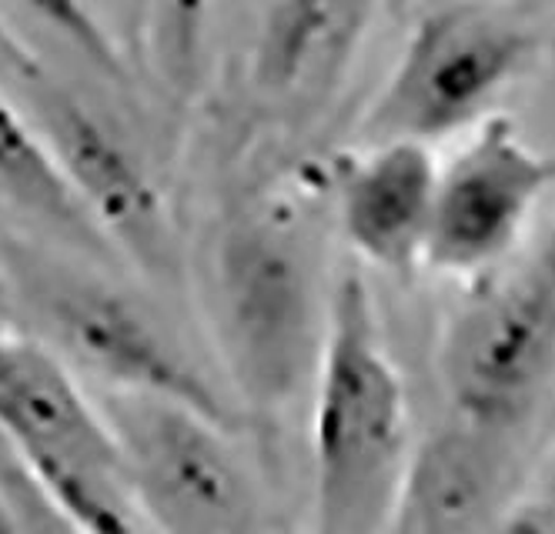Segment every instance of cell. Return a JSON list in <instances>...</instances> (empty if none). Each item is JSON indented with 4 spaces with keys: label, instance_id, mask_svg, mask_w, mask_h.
I'll list each match as a JSON object with an SVG mask.
<instances>
[{
    "label": "cell",
    "instance_id": "6da1fadb",
    "mask_svg": "<svg viewBox=\"0 0 555 534\" xmlns=\"http://www.w3.org/2000/svg\"><path fill=\"white\" fill-rule=\"evenodd\" d=\"M335 274L325 224L301 184H274L231 208L208 248L205 304L221 385L242 421H274L311 391Z\"/></svg>",
    "mask_w": 555,
    "mask_h": 534
},
{
    "label": "cell",
    "instance_id": "7a4b0ae2",
    "mask_svg": "<svg viewBox=\"0 0 555 534\" xmlns=\"http://www.w3.org/2000/svg\"><path fill=\"white\" fill-rule=\"evenodd\" d=\"M0 287L30 324V341L48 348L74 378L98 391L184 404L231 431L242 415L211 367L178 327L114 268L61 255L44 244L0 237Z\"/></svg>",
    "mask_w": 555,
    "mask_h": 534
},
{
    "label": "cell",
    "instance_id": "3957f363",
    "mask_svg": "<svg viewBox=\"0 0 555 534\" xmlns=\"http://www.w3.org/2000/svg\"><path fill=\"white\" fill-rule=\"evenodd\" d=\"M415 455L409 391L372 284L359 264L335 274L328 331L311 381L314 534H388Z\"/></svg>",
    "mask_w": 555,
    "mask_h": 534
},
{
    "label": "cell",
    "instance_id": "277c9868",
    "mask_svg": "<svg viewBox=\"0 0 555 534\" xmlns=\"http://www.w3.org/2000/svg\"><path fill=\"white\" fill-rule=\"evenodd\" d=\"M0 84L30 117L74 200L107 240L114 258L157 287H178L184 258L168 191L144 138L125 114L88 88H77L4 30Z\"/></svg>",
    "mask_w": 555,
    "mask_h": 534
},
{
    "label": "cell",
    "instance_id": "5b68a950",
    "mask_svg": "<svg viewBox=\"0 0 555 534\" xmlns=\"http://www.w3.org/2000/svg\"><path fill=\"white\" fill-rule=\"evenodd\" d=\"M552 37L526 4H435L418 14L359 120V147H431L475 131L542 61Z\"/></svg>",
    "mask_w": 555,
    "mask_h": 534
},
{
    "label": "cell",
    "instance_id": "8992f818",
    "mask_svg": "<svg viewBox=\"0 0 555 534\" xmlns=\"http://www.w3.org/2000/svg\"><path fill=\"white\" fill-rule=\"evenodd\" d=\"M439 378L446 415L529 438L555 388V227L455 308L439 344Z\"/></svg>",
    "mask_w": 555,
    "mask_h": 534
},
{
    "label": "cell",
    "instance_id": "52a82bcc",
    "mask_svg": "<svg viewBox=\"0 0 555 534\" xmlns=\"http://www.w3.org/2000/svg\"><path fill=\"white\" fill-rule=\"evenodd\" d=\"M91 398L151 534H251L264 521L231 428L157 398Z\"/></svg>",
    "mask_w": 555,
    "mask_h": 534
},
{
    "label": "cell",
    "instance_id": "ba28073f",
    "mask_svg": "<svg viewBox=\"0 0 555 534\" xmlns=\"http://www.w3.org/2000/svg\"><path fill=\"white\" fill-rule=\"evenodd\" d=\"M552 181L555 157L532 147L508 114H492L439 164L422 264L452 277L502 264Z\"/></svg>",
    "mask_w": 555,
    "mask_h": 534
},
{
    "label": "cell",
    "instance_id": "9c48e42d",
    "mask_svg": "<svg viewBox=\"0 0 555 534\" xmlns=\"http://www.w3.org/2000/svg\"><path fill=\"white\" fill-rule=\"evenodd\" d=\"M378 8L274 4L258 11L248 44V94L264 120L305 125L348 84Z\"/></svg>",
    "mask_w": 555,
    "mask_h": 534
},
{
    "label": "cell",
    "instance_id": "30bf717a",
    "mask_svg": "<svg viewBox=\"0 0 555 534\" xmlns=\"http://www.w3.org/2000/svg\"><path fill=\"white\" fill-rule=\"evenodd\" d=\"M526 438L446 415L402 484L388 534H486L515 498Z\"/></svg>",
    "mask_w": 555,
    "mask_h": 534
},
{
    "label": "cell",
    "instance_id": "8fae6325",
    "mask_svg": "<svg viewBox=\"0 0 555 534\" xmlns=\"http://www.w3.org/2000/svg\"><path fill=\"white\" fill-rule=\"evenodd\" d=\"M439 160L409 141L362 144L332 181V224L354 264L409 277L422 258L431 221Z\"/></svg>",
    "mask_w": 555,
    "mask_h": 534
},
{
    "label": "cell",
    "instance_id": "7c38bea8",
    "mask_svg": "<svg viewBox=\"0 0 555 534\" xmlns=\"http://www.w3.org/2000/svg\"><path fill=\"white\" fill-rule=\"evenodd\" d=\"M0 208L24 221L44 248L104 268L121 264L74 200L51 151L4 84H0Z\"/></svg>",
    "mask_w": 555,
    "mask_h": 534
},
{
    "label": "cell",
    "instance_id": "4fadbf2b",
    "mask_svg": "<svg viewBox=\"0 0 555 534\" xmlns=\"http://www.w3.org/2000/svg\"><path fill=\"white\" fill-rule=\"evenodd\" d=\"M486 534H555V478L512 498Z\"/></svg>",
    "mask_w": 555,
    "mask_h": 534
},
{
    "label": "cell",
    "instance_id": "5bb4252c",
    "mask_svg": "<svg viewBox=\"0 0 555 534\" xmlns=\"http://www.w3.org/2000/svg\"><path fill=\"white\" fill-rule=\"evenodd\" d=\"M251 534H295V531H292V528H285V524H274V521H268V518H264Z\"/></svg>",
    "mask_w": 555,
    "mask_h": 534
}]
</instances>
